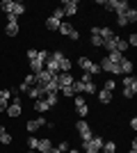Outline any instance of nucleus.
Here are the masks:
<instances>
[{"label": "nucleus", "instance_id": "obj_50", "mask_svg": "<svg viewBox=\"0 0 137 153\" xmlns=\"http://www.w3.org/2000/svg\"><path fill=\"white\" fill-rule=\"evenodd\" d=\"M128 153H137V149H130V151H128Z\"/></svg>", "mask_w": 137, "mask_h": 153}, {"label": "nucleus", "instance_id": "obj_39", "mask_svg": "<svg viewBox=\"0 0 137 153\" xmlns=\"http://www.w3.org/2000/svg\"><path fill=\"white\" fill-rule=\"evenodd\" d=\"M126 44H128V46H133V48H135V46H137V34H135V32H133L130 37L126 39Z\"/></svg>", "mask_w": 137, "mask_h": 153}, {"label": "nucleus", "instance_id": "obj_42", "mask_svg": "<svg viewBox=\"0 0 137 153\" xmlns=\"http://www.w3.org/2000/svg\"><path fill=\"white\" fill-rule=\"evenodd\" d=\"M7 108H9V98H2V96H0V112H5Z\"/></svg>", "mask_w": 137, "mask_h": 153}, {"label": "nucleus", "instance_id": "obj_12", "mask_svg": "<svg viewBox=\"0 0 137 153\" xmlns=\"http://www.w3.org/2000/svg\"><path fill=\"white\" fill-rule=\"evenodd\" d=\"M98 37L103 39V44H105V41H110V39L114 37V30H112L110 25H98Z\"/></svg>", "mask_w": 137, "mask_h": 153}, {"label": "nucleus", "instance_id": "obj_26", "mask_svg": "<svg viewBox=\"0 0 137 153\" xmlns=\"http://www.w3.org/2000/svg\"><path fill=\"white\" fill-rule=\"evenodd\" d=\"M44 101L48 103L50 108H55V105L59 103V94H48V96H44Z\"/></svg>", "mask_w": 137, "mask_h": 153}, {"label": "nucleus", "instance_id": "obj_31", "mask_svg": "<svg viewBox=\"0 0 137 153\" xmlns=\"http://www.w3.org/2000/svg\"><path fill=\"white\" fill-rule=\"evenodd\" d=\"M27 96H30V98H41V89L34 85V87H30V89H27Z\"/></svg>", "mask_w": 137, "mask_h": 153}, {"label": "nucleus", "instance_id": "obj_32", "mask_svg": "<svg viewBox=\"0 0 137 153\" xmlns=\"http://www.w3.org/2000/svg\"><path fill=\"white\" fill-rule=\"evenodd\" d=\"M103 89L114 94V89H117V82H114V80H105V82H103Z\"/></svg>", "mask_w": 137, "mask_h": 153}, {"label": "nucleus", "instance_id": "obj_18", "mask_svg": "<svg viewBox=\"0 0 137 153\" xmlns=\"http://www.w3.org/2000/svg\"><path fill=\"white\" fill-rule=\"evenodd\" d=\"M112 98H114V94H112V91H105V89H101V91H98V101L103 103V105L112 103Z\"/></svg>", "mask_w": 137, "mask_h": 153}, {"label": "nucleus", "instance_id": "obj_29", "mask_svg": "<svg viewBox=\"0 0 137 153\" xmlns=\"http://www.w3.org/2000/svg\"><path fill=\"white\" fill-rule=\"evenodd\" d=\"M50 19H55V21H59V23H62V19H64V12H62V7H55V9H53Z\"/></svg>", "mask_w": 137, "mask_h": 153}, {"label": "nucleus", "instance_id": "obj_48", "mask_svg": "<svg viewBox=\"0 0 137 153\" xmlns=\"http://www.w3.org/2000/svg\"><path fill=\"white\" fill-rule=\"evenodd\" d=\"M48 153H59V149H57V146H53V149H50Z\"/></svg>", "mask_w": 137, "mask_h": 153}, {"label": "nucleus", "instance_id": "obj_13", "mask_svg": "<svg viewBox=\"0 0 137 153\" xmlns=\"http://www.w3.org/2000/svg\"><path fill=\"white\" fill-rule=\"evenodd\" d=\"M89 44L94 46V48H101V46H103V39L98 37V25H94V27H91V37H89Z\"/></svg>", "mask_w": 137, "mask_h": 153}, {"label": "nucleus", "instance_id": "obj_4", "mask_svg": "<svg viewBox=\"0 0 137 153\" xmlns=\"http://www.w3.org/2000/svg\"><path fill=\"white\" fill-rule=\"evenodd\" d=\"M76 130H78V135H80V140H82V142H89L91 137H94V133H91V128H89V123H87L85 119H80V121L76 123Z\"/></svg>", "mask_w": 137, "mask_h": 153}, {"label": "nucleus", "instance_id": "obj_14", "mask_svg": "<svg viewBox=\"0 0 137 153\" xmlns=\"http://www.w3.org/2000/svg\"><path fill=\"white\" fill-rule=\"evenodd\" d=\"M119 71L121 73H126V76H133V62L128 57H124L121 62H119Z\"/></svg>", "mask_w": 137, "mask_h": 153}, {"label": "nucleus", "instance_id": "obj_17", "mask_svg": "<svg viewBox=\"0 0 137 153\" xmlns=\"http://www.w3.org/2000/svg\"><path fill=\"white\" fill-rule=\"evenodd\" d=\"M34 110H37L39 114H44V112H48V110H50V105H48L44 98H37V101H34Z\"/></svg>", "mask_w": 137, "mask_h": 153}, {"label": "nucleus", "instance_id": "obj_25", "mask_svg": "<svg viewBox=\"0 0 137 153\" xmlns=\"http://www.w3.org/2000/svg\"><path fill=\"white\" fill-rule=\"evenodd\" d=\"M27 64H30V73H32V76H37V73H41V71H44V64L37 62V59H34V62H27Z\"/></svg>", "mask_w": 137, "mask_h": 153}, {"label": "nucleus", "instance_id": "obj_51", "mask_svg": "<svg viewBox=\"0 0 137 153\" xmlns=\"http://www.w3.org/2000/svg\"><path fill=\"white\" fill-rule=\"evenodd\" d=\"M27 153H37V151H32V149H27Z\"/></svg>", "mask_w": 137, "mask_h": 153}, {"label": "nucleus", "instance_id": "obj_23", "mask_svg": "<svg viewBox=\"0 0 137 153\" xmlns=\"http://www.w3.org/2000/svg\"><path fill=\"white\" fill-rule=\"evenodd\" d=\"M23 14H25V5H23V2H14L12 16H16V19H19V16H23Z\"/></svg>", "mask_w": 137, "mask_h": 153}, {"label": "nucleus", "instance_id": "obj_16", "mask_svg": "<svg viewBox=\"0 0 137 153\" xmlns=\"http://www.w3.org/2000/svg\"><path fill=\"white\" fill-rule=\"evenodd\" d=\"M124 89H133L137 94V78L135 76H126L124 78Z\"/></svg>", "mask_w": 137, "mask_h": 153}, {"label": "nucleus", "instance_id": "obj_34", "mask_svg": "<svg viewBox=\"0 0 137 153\" xmlns=\"http://www.w3.org/2000/svg\"><path fill=\"white\" fill-rule=\"evenodd\" d=\"M85 94L94 96V94H96V85H94V82H87V85H85Z\"/></svg>", "mask_w": 137, "mask_h": 153}, {"label": "nucleus", "instance_id": "obj_19", "mask_svg": "<svg viewBox=\"0 0 137 153\" xmlns=\"http://www.w3.org/2000/svg\"><path fill=\"white\" fill-rule=\"evenodd\" d=\"M105 57L110 59L112 64H119V62H121V59L126 57V55H124V53H119V51H112V53H107V55H105Z\"/></svg>", "mask_w": 137, "mask_h": 153}, {"label": "nucleus", "instance_id": "obj_28", "mask_svg": "<svg viewBox=\"0 0 137 153\" xmlns=\"http://www.w3.org/2000/svg\"><path fill=\"white\" fill-rule=\"evenodd\" d=\"M0 144H12V135L7 133L5 128H0Z\"/></svg>", "mask_w": 137, "mask_h": 153}, {"label": "nucleus", "instance_id": "obj_43", "mask_svg": "<svg viewBox=\"0 0 137 153\" xmlns=\"http://www.w3.org/2000/svg\"><path fill=\"white\" fill-rule=\"evenodd\" d=\"M57 149H59V153H66V151H69V142H59Z\"/></svg>", "mask_w": 137, "mask_h": 153}, {"label": "nucleus", "instance_id": "obj_8", "mask_svg": "<svg viewBox=\"0 0 137 153\" xmlns=\"http://www.w3.org/2000/svg\"><path fill=\"white\" fill-rule=\"evenodd\" d=\"M78 0H64L62 2V12H64V16H76L78 14Z\"/></svg>", "mask_w": 137, "mask_h": 153}, {"label": "nucleus", "instance_id": "obj_44", "mask_svg": "<svg viewBox=\"0 0 137 153\" xmlns=\"http://www.w3.org/2000/svg\"><path fill=\"white\" fill-rule=\"evenodd\" d=\"M80 80H82L85 85H87V82H94V78H91L89 73H82V78H80Z\"/></svg>", "mask_w": 137, "mask_h": 153}, {"label": "nucleus", "instance_id": "obj_5", "mask_svg": "<svg viewBox=\"0 0 137 153\" xmlns=\"http://www.w3.org/2000/svg\"><path fill=\"white\" fill-rule=\"evenodd\" d=\"M5 34L7 37H16L19 34V19L7 14V23H5Z\"/></svg>", "mask_w": 137, "mask_h": 153}, {"label": "nucleus", "instance_id": "obj_22", "mask_svg": "<svg viewBox=\"0 0 137 153\" xmlns=\"http://www.w3.org/2000/svg\"><path fill=\"white\" fill-rule=\"evenodd\" d=\"M14 2H16V0H2V2H0V12L12 14V9H14Z\"/></svg>", "mask_w": 137, "mask_h": 153}, {"label": "nucleus", "instance_id": "obj_53", "mask_svg": "<svg viewBox=\"0 0 137 153\" xmlns=\"http://www.w3.org/2000/svg\"><path fill=\"white\" fill-rule=\"evenodd\" d=\"M0 153H2V151H0Z\"/></svg>", "mask_w": 137, "mask_h": 153}, {"label": "nucleus", "instance_id": "obj_33", "mask_svg": "<svg viewBox=\"0 0 137 153\" xmlns=\"http://www.w3.org/2000/svg\"><path fill=\"white\" fill-rule=\"evenodd\" d=\"M37 137H34V135H30V137H27V149H32V151H37Z\"/></svg>", "mask_w": 137, "mask_h": 153}, {"label": "nucleus", "instance_id": "obj_6", "mask_svg": "<svg viewBox=\"0 0 137 153\" xmlns=\"http://www.w3.org/2000/svg\"><path fill=\"white\" fill-rule=\"evenodd\" d=\"M59 34H64V37H69V39H73V41H78L80 39V32L76 30V27L71 25V23H59Z\"/></svg>", "mask_w": 137, "mask_h": 153}, {"label": "nucleus", "instance_id": "obj_35", "mask_svg": "<svg viewBox=\"0 0 137 153\" xmlns=\"http://www.w3.org/2000/svg\"><path fill=\"white\" fill-rule=\"evenodd\" d=\"M87 73H89V76H91V78H94V76H98V73H101V66H98V64H96V62H94V64H91V69H89V71H87Z\"/></svg>", "mask_w": 137, "mask_h": 153}, {"label": "nucleus", "instance_id": "obj_47", "mask_svg": "<svg viewBox=\"0 0 137 153\" xmlns=\"http://www.w3.org/2000/svg\"><path fill=\"white\" fill-rule=\"evenodd\" d=\"M27 89H30V87H27L25 82H21V87H19V91H23V94H27Z\"/></svg>", "mask_w": 137, "mask_h": 153}, {"label": "nucleus", "instance_id": "obj_37", "mask_svg": "<svg viewBox=\"0 0 137 153\" xmlns=\"http://www.w3.org/2000/svg\"><path fill=\"white\" fill-rule=\"evenodd\" d=\"M117 25L119 27H126V25H128V21H126L124 14H117Z\"/></svg>", "mask_w": 137, "mask_h": 153}, {"label": "nucleus", "instance_id": "obj_41", "mask_svg": "<svg viewBox=\"0 0 137 153\" xmlns=\"http://www.w3.org/2000/svg\"><path fill=\"white\" fill-rule=\"evenodd\" d=\"M62 91V96H66V98H71V96H76V91L71 89V87H64V89H59Z\"/></svg>", "mask_w": 137, "mask_h": 153}, {"label": "nucleus", "instance_id": "obj_3", "mask_svg": "<svg viewBox=\"0 0 137 153\" xmlns=\"http://www.w3.org/2000/svg\"><path fill=\"white\" fill-rule=\"evenodd\" d=\"M105 9H107V12H114V14H124L126 9H128V2H126V0H105Z\"/></svg>", "mask_w": 137, "mask_h": 153}, {"label": "nucleus", "instance_id": "obj_36", "mask_svg": "<svg viewBox=\"0 0 137 153\" xmlns=\"http://www.w3.org/2000/svg\"><path fill=\"white\" fill-rule=\"evenodd\" d=\"M25 57H27V62H34V59H37V48H30V51L25 53Z\"/></svg>", "mask_w": 137, "mask_h": 153}, {"label": "nucleus", "instance_id": "obj_45", "mask_svg": "<svg viewBox=\"0 0 137 153\" xmlns=\"http://www.w3.org/2000/svg\"><path fill=\"white\" fill-rule=\"evenodd\" d=\"M73 98H76V108H80V105H85V98H82V96H73Z\"/></svg>", "mask_w": 137, "mask_h": 153}, {"label": "nucleus", "instance_id": "obj_52", "mask_svg": "<svg viewBox=\"0 0 137 153\" xmlns=\"http://www.w3.org/2000/svg\"><path fill=\"white\" fill-rule=\"evenodd\" d=\"M0 94H2V89H0Z\"/></svg>", "mask_w": 137, "mask_h": 153}, {"label": "nucleus", "instance_id": "obj_9", "mask_svg": "<svg viewBox=\"0 0 137 153\" xmlns=\"http://www.w3.org/2000/svg\"><path fill=\"white\" fill-rule=\"evenodd\" d=\"M98 66H101V71H105V73H112V76H119V73H121V71H119V64H112L107 57L101 59V64H98Z\"/></svg>", "mask_w": 137, "mask_h": 153}, {"label": "nucleus", "instance_id": "obj_38", "mask_svg": "<svg viewBox=\"0 0 137 153\" xmlns=\"http://www.w3.org/2000/svg\"><path fill=\"white\" fill-rule=\"evenodd\" d=\"M23 82H25L27 87H34V76H32V73H27V76L23 78Z\"/></svg>", "mask_w": 137, "mask_h": 153}, {"label": "nucleus", "instance_id": "obj_46", "mask_svg": "<svg viewBox=\"0 0 137 153\" xmlns=\"http://www.w3.org/2000/svg\"><path fill=\"white\" fill-rule=\"evenodd\" d=\"M133 96H135L133 89H124V98H133Z\"/></svg>", "mask_w": 137, "mask_h": 153}, {"label": "nucleus", "instance_id": "obj_2", "mask_svg": "<svg viewBox=\"0 0 137 153\" xmlns=\"http://www.w3.org/2000/svg\"><path fill=\"white\" fill-rule=\"evenodd\" d=\"M103 46L107 48V53H112V51L126 53V51H128V44H126V39H121V37H112L110 41H105Z\"/></svg>", "mask_w": 137, "mask_h": 153}, {"label": "nucleus", "instance_id": "obj_7", "mask_svg": "<svg viewBox=\"0 0 137 153\" xmlns=\"http://www.w3.org/2000/svg\"><path fill=\"white\" fill-rule=\"evenodd\" d=\"M5 112H7V117H12V119L21 117V112H23V105H21V98H12V103H9V108H7Z\"/></svg>", "mask_w": 137, "mask_h": 153}, {"label": "nucleus", "instance_id": "obj_21", "mask_svg": "<svg viewBox=\"0 0 137 153\" xmlns=\"http://www.w3.org/2000/svg\"><path fill=\"white\" fill-rule=\"evenodd\" d=\"M91 64H94V62H91L89 57H85V55H82V57H78V66H80L82 71H85V73H87V71L91 69Z\"/></svg>", "mask_w": 137, "mask_h": 153}, {"label": "nucleus", "instance_id": "obj_49", "mask_svg": "<svg viewBox=\"0 0 137 153\" xmlns=\"http://www.w3.org/2000/svg\"><path fill=\"white\" fill-rule=\"evenodd\" d=\"M66 153H80V151H78V149H69Z\"/></svg>", "mask_w": 137, "mask_h": 153}, {"label": "nucleus", "instance_id": "obj_20", "mask_svg": "<svg viewBox=\"0 0 137 153\" xmlns=\"http://www.w3.org/2000/svg\"><path fill=\"white\" fill-rule=\"evenodd\" d=\"M124 16H126V21H128V25H130V23L137 21V9H135V7H128V9L124 12Z\"/></svg>", "mask_w": 137, "mask_h": 153}, {"label": "nucleus", "instance_id": "obj_27", "mask_svg": "<svg viewBox=\"0 0 137 153\" xmlns=\"http://www.w3.org/2000/svg\"><path fill=\"white\" fill-rule=\"evenodd\" d=\"M101 151L103 153H117V144H114V142H103Z\"/></svg>", "mask_w": 137, "mask_h": 153}, {"label": "nucleus", "instance_id": "obj_11", "mask_svg": "<svg viewBox=\"0 0 137 153\" xmlns=\"http://www.w3.org/2000/svg\"><path fill=\"white\" fill-rule=\"evenodd\" d=\"M46 123L48 121H46L44 117H37V119H32V121H27L25 128H27V133H37V130H39L41 126H46Z\"/></svg>", "mask_w": 137, "mask_h": 153}, {"label": "nucleus", "instance_id": "obj_1", "mask_svg": "<svg viewBox=\"0 0 137 153\" xmlns=\"http://www.w3.org/2000/svg\"><path fill=\"white\" fill-rule=\"evenodd\" d=\"M103 137L101 135H94L89 142H82V151L85 153H101V146H103Z\"/></svg>", "mask_w": 137, "mask_h": 153}, {"label": "nucleus", "instance_id": "obj_24", "mask_svg": "<svg viewBox=\"0 0 137 153\" xmlns=\"http://www.w3.org/2000/svg\"><path fill=\"white\" fill-rule=\"evenodd\" d=\"M71 89L76 91V96H80V94H85V82H82V80H73V85H71Z\"/></svg>", "mask_w": 137, "mask_h": 153}, {"label": "nucleus", "instance_id": "obj_30", "mask_svg": "<svg viewBox=\"0 0 137 153\" xmlns=\"http://www.w3.org/2000/svg\"><path fill=\"white\" fill-rule=\"evenodd\" d=\"M46 27H48V30H59V21H55V19L48 16V19H46Z\"/></svg>", "mask_w": 137, "mask_h": 153}, {"label": "nucleus", "instance_id": "obj_15", "mask_svg": "<svg viewBox=\"0 0 137 153\" xmlns=\"http://www.w3.org/2000/svg\"><path fill=\"white\" fill-rule=\"evenodd\" d=\"M53 149V142L48 140V137H46V140H39L37 142V153H48Z\"/></svg>", "mask_w": 137, "mask_h": 153}, {"label": "nucleus", "instance_id": "obj_40", "mask_svg": "<svg viewBox=\"0 0 137 153\" xmlns=\"http://www.w3.org/2000/svg\"><path fill=\"white\" fill-rule=\"evenodd\" d=\"M76 110H78V114H80V117H87V114H89V108H87V103H85V105H80V108H76Z\"/></svg>", "mask_w": 137, "mask_h": 153}, {"label": "nucleus", "instance_id": "obj_10", "mask_svg": "<svg viewBox=\"0 0 137 153\" xmlns=\"http://www.w3.org/2000/svg\"><path fill=\"white\" fill-rule=\"evenodd\" d=\"M73 80H76V78H73L71 73H57V76H55V82H57L59 89H64V87H71Z\"/></svg>", "mask_w": 137, "mask_h": 153}]
</instances>
